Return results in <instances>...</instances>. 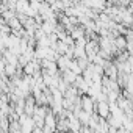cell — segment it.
Masks as SVG:
<instances>
[{
	"label": "cell",
	"mask_w": 133,
	"mask_h": 133,
	"mask_svg": "<svg viewBox=\"0 0 133 133\" xmlns=\"http://www.w3.org/2000/svg\"><path fill=\"white\" fill-rule=\"evenodd\" d=\"M105 77H108L110 80H116L117 82L119 69H117V66L114 64V61H108V64L105 66Z\"/></svg>",
	"instance_id": "7a4b0ae2"
},
{
	"label": "cell",
	"mask_w": 133,
	"mask_h": 133,
	"mask_svg": "<svg viewBox=\"0 0 133 133\" xmlns=\"http://www.w3.org/2000/svg\"><path fill=\"white\" fill-rule=\"evenodd\" d=\"M30 10V3L25 2V0H19L17 6H16V13L17 14H27V11Z\"/></svg>",
	"instance_id": "5b68a950"
},
{
	"label": "cell",
	"mask_w": 133,
	"mask_h": 133,
	"mask_svg": "<svg viewBox=\"0 0 133 133\" xmlns=\"http://www.w3.org/2000/svg\"><path fill=\"white\" fill-rule=\"evenodd\" d=\"M80 133H96V131H94V130H92L91 127H83Z\"/></svg>",
	"instance_id": "52a82bcc"
},
{
	"label": "cell",
	"mask_w": 133,
	"mask_h": 133,
	"mask_svg": "<svg viewBox=\"0 0 133 133\" xmlns=\"http://www.w3.org/2000/svg\"><path fill=\"white\" fill-rule=\"evenodd\" d=\"M33 133H44V130H42V128H38V127H36V128L33 130Z\"/></svg>",
	"instance_id": "ba28073f"
},
{
	"label": "cell",
	"mask_w": 133,
	"mask_h": 133,
	"mask_svg": "<svg viewBox=\"0 0 133 133\" xmlns=\"http://www.w3.org/2000/svg\"><path fill=\"white\" fill-rule=\"evenodd\" d=\"M114 45H116V49H117L119 52H127V45H128L127 38H125V36H117V38L114 39Z\"/></svg>",
	"instance_id": "3957f363"
},
{
	"label": "cell",
	"mask_w": 133,
	"mask_h": 133,
	"mask_svg": "<svg viewBox=\"0 0 133 133\" xmlns=\"http://www.w3.org/2000/svg\"><path fill=\"white\" fill-rule=\"evenodd\" d=\"M77 74H74L72 71H66V72H63V80L66 82V83H69V85H75V82H77Z\"/></svg>",
	"instance_id": "277c9868"
},
{
	"label": "cell",
	"mask_w": 133,
	"mask_h": 133,
	"mask_svg": "<svg viewBox=\"0 0 133 133\" xmlns=\"http://www.w3.org/2000/svg\"><path fill=\"white\" fill-rule=\"evenodd\" d=\"M69 71H72V72L77 74V75L83 74V71H82L80 66H78V61H77V59H72V61H71V64H69Z\"/></svg>",
	"instance_id": "8992f818"
},
{
	"label": "cell",
	"mask_w": 133,
	"mask_h": 133,
	"mask_svg": "<svg viewBox=\"0 0 133 133\" xmlns=\"http://www.w3.org/2000/svg\"><path fill=\"white\" fill-rule=\"evenodd\" d=\"M82 108H83V111L94 114L96 113V100L89 96H83L82 97Z\"/></svg>",
	"instance_id": "6da1fadb"
},
{
	"label": "cell",
	"mask_w": 133,
	"mask_h": 133,
	"mask_svg": "<svg viewBox=\"0 0 133 133\" xmlns=\"http://www.w3.org/2000/svg\"><path fill=\"white\" fill-rule=\"evenodd\" d=\"M128 100H130V103H131V107H133V97H130Z\"/></svg>",
	"instance_id": "9c48e42d"
}]
</instances>
